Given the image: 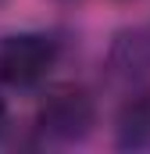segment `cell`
<instances>
[{"label":"cell","mask_w":150,"mask_h":154,"mask_svg":"<svg viewBox=\"0 0 150 154\" xmlns=\"http://www.w3.org/2000/svg\"><path fill=\"white\" fill-rule=\"evenodd\" d=\"M97 125V104L82 86H54L36 108V129L50 143H79Z\"/></svg>","instance_id":"cell-1"},{"label":"cell","mask_w":150,"mask_h":154,"mask_svg":"<svg viewBox=\"0 0 150 154\" xmlns=\"http://www.w3.org/2000/svg\"><path fill=\"white\" fill-rule=\"evenodd\" d=\"M111 68L122 79L150 75V36L147 32H118L111 47Z\"/></svg>","instance_id":"cell-4"},{"label":"cell","mask_w":150,"mask_h":154,"mask_svg":"<svg viewBox=\"0 0 150 154\" xmlns=\"http://www.w3.org/2000/svg\"><path fill=\"white\" fill-rule=\"evenodd\" d=\"M114 140L125 151H147L150 147V93H136L122 104L114 122Z\"/></svg>","instance_id":"cell-3"},{"label":"cell","mask_w":150,"mask_h":154,"mask_svg":"<svg viewBox=\"0 0 150 154\" xmlns=\"http://www.w3.org/2000/svg\"><path fill=\"white\" fill-rule=\"evenodd\" d=\"M4 125H7V111H4V100H0V133H4Z\"/></svg>","instance_id":"cell-5"},{"label":"cell","mask_w":150,"mask_h":154,"mask_svg":"<svg viewBox=\"0 0 150 154\" xmlns=\"http://www.w3.org/2000/svg\"><path fill=\"white\" fill-rule=\"evenodd\" d=\"M57 39L46 32H14L0 39V82L14 90L39 86L57 65Z\"/></svg>","instance_id":"cell-2"}]
</instances>
